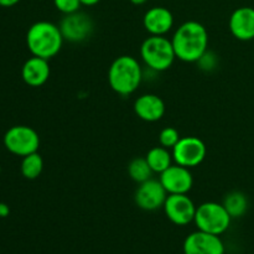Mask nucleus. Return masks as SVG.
<instances>
[{"label":"nucleus","instance_id":"6e6552de","mask_svg":"<svg viewBox=\"0 0 254 254\" xmlns=\"http://www.w3.org/2000/svg\"><path fill=\"white\" fill-rule=\"evenodd\" d=\"M163 208L174 225L186 226L193 222L197 207L188 193H173L168 195Z\"/></svg>","mask_w":254,"mask_h":254},{"label":"nucleus","instance_id":"20e7f679","mask_svg":"<svg viewBox=\"0 0 254 254\" xmlns=\"http://www.w3.org/2000/svg\"><path fill=\"white\" fill-rule=\"evenodd\" d=\"M140 56L144 64L156 72L166 71L176 59L173 42L165 36L150 35L140 46Z\"/></svg>","mask_w":254,"mask_h":254},{"label":"nucleus","instance_id":"6ab92c4d","mask_svg":"<svg viewBox=\"0 0 254 254\" xmlns=\"http://www.w3.org/2000/svg\"><path fill=\"white\" fill-rule=\"evenodd\" d=\"M22 176L29 180H35L41 175L42 170H44V160L42 156L39 153H32L29 155L24 156L21 161V166H20Z\"/></svg>","mask_w":254,"mask_h":254},{"label":"nucleus","instance_id":"5701e85b","mask_svg":"<svg viewBox=\"0 0 254 254\" xmlns=\"http://www.w3.org/2000/svg\"><path fill=\"white\" fill-rule=\"evenodd\" d=\"M196 64H197L198 66H200V68L203 69V71H212V69H215L216 66H217V56H216L213 52L207 50Z\"/></svg>","mask_w":254,"mask_h":254},{"label":"nucleus","instance_id":"1a4fd4ad","mask_svg":"<svg viewBox=\"0 0 254 254\" xmlns=\"http://www.w3.org/2000/svg\"><path fill=\"white\" fill-rule=\"evenodd\" d=\"M59 26L64 39L69 42H73V44L87 40L93 31L92 19L88 15L81 11L64 15Z\"/></svg>","mask_w":254,"mask_h":254},{"label":"nucleus","instance_id":"423d86ee","mask_svg":"<svg viewBox=\"0 0 254 254\" xmlns=\"http://www.w3.org/2000/svg\"><path fill=\"white\" fill-rule=\"evenodd\" d=\"M4 145L10 153L24 158L39 150L40 136L30 127L15 126L5 133Z\"/></svg>","mask_w":254,"mask_h":254},{"label":"nucleus","instance_id":"aec40b11","mask_svg":"<svg viewBox=\"0 0 254 254\" xmlns=\"http://www.w3.org/2000/svg\"><path fill=\"white\" fill-rule=\"evenodd\" d=\"M128 174L131 180L138 184H141L144 181L150 180L154 171L151 170L145 158H135L129 163Z\"/></svg>","mask_w":254,"mask_h":254},{"label":"nucleus","instance_id":"f3484780","mask_svg":"<svg viewBox=\"0 0 254 254\" xmlns=\"http://www.w3.org/2000/svg\"><path fill=\"white\" fill-rule=\"evenodd\" d=\"M149 166L151 170L156 174H161L173 165V153H170V149H166L164 146H155L150 149L145 156Z\"/></svg>","mask_w":254,"mask_h":254},{"label":"nucleus","instance_id":"39448f33","mask_svg":"<svg viewBox=\"0 0 254 254\" xmlns=\"http://www.w3.org/2000/svg\"><path fill=\"white\" fill-rule=\"evenodd\" d=\"M232 217L222 203L205 202L196 208L195 222L197 230L221 236L230 228Z\"/></svg>","mask_w":254,"mask_h":254},{"label":"nucleus","instance_id":"4be33fe9","mask_svg":"<svg viewBox=\"0 0 254 254\" xmlns=\"http://www.w3.org/2000/svg\"><path fill=\"white\" fill-rule=\"evenodd\" d=\"M54 4L56 9L64 15L79 11V7L82 6L81 0H54Z\"/></svg>","mask_w":254,"mask_h":254},{"label":"nucleus","instance_id":"7ed1b4c3","mask_svg":"<svg viewBox=\"0 0 254 254\" xmlns=\"http://www.w3.org/2000/svg\"><path fill=\"white\" fill-rule=\"evenodd\" d=\"M141 81L143 69L135 57L124 55L112 62L108 71V82L116 93L129 96L138 89Z\"/></svg>","mask_w":254,"mask_h":254},{"label":"nucleus","instance_id":"f8f14e48","mask_svg":"<svg viewBox=\"0 0 254 254\" xmlns=\"http://www.w3.org/2000/svg\"><path fill=\"white\" fill-rule=\"evenodd\" d=\"M159 180L169 195L188 193L193 186V178L190 169L179 164L171 165L164 173H161Z\"/></svg>","mask_w":254,"mask_h":254},{"label":"nucleus","instance_id":"393cba45","mask_svg":"<svg viewBox=\"0 0 254 254\" xmlns=\"http://www.w3.org/2000/svg\"><path fill=\"white\" fill-rule=\"evenodd\" d=\"M20 0H0V6H4V7H10V6H14L19 2Z\"/></svg>","mask_w":254,"mask_h":254},{"label":"nucleus","instance_id":"dca6fc26","mask_svg":"<svg viewBox=\"0 0 254 254\" xmlns=\"http://www.w3.org/2000/svg\"><path fill=\"white\" fill-rule=\"evenodd\" d=\"M50 72L49 60L32 56L22 66L21 77L27 86L41 87L49 79Z\"/></svg>","mask_w":254,"mask_h":254},{"label":"nucleus","instance_id":"bb28decb","mask_svg":"<svg viewBox=\"0 0 254 254\" xmlns=\"http://www.w3.org/2000/svg\"><path fill=\"white\" fill-rule=\"evenodd\" d=\"M129 1L134 5H143V4H145L148 0H129Z\"/></svg>","mask_w":254,"mask_h":254},{"label":"nucleus","instance_id":"0eeeda50","mask_svg":"<svg viewBox=\"0 0 254 254\" xmlns=\"http://www.w3.org/2000/svg\"><path fill=\"white\" fill-rule=\"evenodd\" d=\"M175 164L185 168H195L206 158L207 148L197 136H185L178 141L171 150Z\"/></svg>","mask_w":254,"mask_h":254},{"label":"nucleus","instance_id":"a211bd4d","mask_svg":"<svg viewBox=\"0 0 254 254\" xmlns=\"http://www.w3.org/2000/svg\"><path fill=\"white\" fill-rule=\"evenodd\" d=\"M223 206L232 218L242 217L248 210V198L241 191H232L223 200Z\"/></svg>","mask_w":254,"mask_h":254},{"label":"nucleus","instance_id":"ddd939ff","mask_svg":"<svg viewBox=\"0 0 254 254\" xmlns=\"http://www.w3.org/2000/svg\"><path fill=\"white\" fill-rule=\"evenodd\" d=\"M230 30L241 41L254 40V9L242 6L236 9L230 17Z\"/></svg>","mask_w":254,"mask_h":254},{"label":"nucleus","instance_id":"412c9836","mask_svg":"<svg viewBox=\"0 0 254 254\" xmlns=\"http://www.w3.org/2000/svg\"><path fill=\"white\" fill-rule=\"evenodd\" d=\"M180 139V133L174 127H166L159 134V143H160V145L166 149H171V150H173V148L178 144Z\"/></svg>","mask_w":254,"mask_h":254},{"label":"nucleus","instance_id":"f257e3e1","mask_svg":"<svg viewBox=\"0 0 254 254\" xmlns=\"http://www.w3.org/2000/svg\"><path fill=\"white\" fill-rule=\"evenodd\" d=\"M176 59L184 62H197L207 51L208 32L201 22L186 21L178 27L173 39Z\"/></svg>","mask_w":254,"mask_h":254},{"label":"nucleus","instance_id":"2eb2a0df","mask_svg":"<svg viewBox=\"0 0 254 254\" xmlns=\"http://www.w3.org/2000/svg\"><path fill=\"white\" fill-rule=\"evenodd\" d=\"M134 112L141 121L153 122L160 121L165 114V103L159 96L146 93L138 97L134 102Z\"/></svg>","mask_w":254,"mask_h":254},{"label":"nucleus","instance_id":"9d476101","mask_svg":"<svg viewBox=\"0 0 254 254\" xmlns=\"http://www.w3.org/2000/svg\"><path fill=\"white\" fill-rule=\"evenodd\" d=\"M168 195L169 193L166 192L160 180L150 179V180L139 184V188L136 189L135 195H134V201L141 210L156 211L164 207Z\"/></svg>","mask_w":254,"mask_h":254},{"label":"nucleus","instance_id":"b1692460","mask_svg":"<svg viewBox=\"0 0 254 254\" xmlns=\"http://www.w3.org/2000/svg\"><path fill=\"white\" fill-rule=\"evenodd\" d=\"M10 213V208L6 203H0V217H6Z\"/></svg>","mask_w":254,"mask_h":254},{"label":"nucleus","instance_id":"9b49d317","mask_svg":"<svg viewBox=\"0 0 254 254\" xmlns=\"http://www.w3.org/2000/svg\"><path fill=\"white\" fill-rule=\"evenodd\" d=\"M184 254H225V246L220 236L196 231L184 241Z\"/></svg>","mask_w":254,"mask_h":254},{"label":"nucleus","instance_id":"a878e982","mask_svg":"<svg viewBox=\"0 0 254 254\" xmlns=\"http://www.w3.org/2000/svg\"><path fill=\"white\" fill-rule=\"evenodd\" d=\"M101 0H81V4L84 5V6H93V5H97Z\"/></svg>","mask_w":254,"mask_h":254},{"label":"nucleus","instance_id":"4468645a","mask_svg":"<svg viewBox=\"0 0 254 254\" xmlns=\"http://www.w3.org/2000/svg\"><path fill=\"white\" fill-rule=\"evenodd\" d=\"M143 25L150 35L165 36L174 26V15L164 6H154L145 12Z\"/></svg>","mask_w":254,"mask_h":254},{"label":"nucleus","instance_id":"f03ea898","mask_svg":"<svg viewBox=\"0 0 254 254\" xmlns=\"http://www.w3.org/2000/svg\"><path fill=\"white\" fill-rule=\"evenodd\" d=\"M64 39L60 26L50 21H37L30 26L26 35L27 49L32 56L50 60L61 50Z\"/></svg>","mask_w":254,"mask_h":254}]
</instances>
